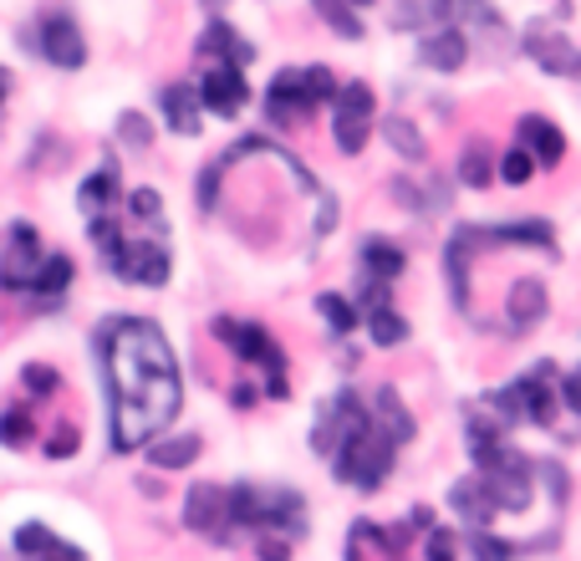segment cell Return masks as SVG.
Here are the masks:
<instances>
[{
  "label": "cell",
  "instance_id": "obj_1",
  "mask_svg": "<svg viewBox=\"0 0 581 561\" xmlns=\"http://www.w3.org/2000/svg\"><path fill=\"white\" fill-rule=\"evenodd\" d=\"M102 373L113 394V449L134 454L174 424L184 403L179 363L168 352V337L143 316H117L98 337Z\"/></svg>",
  "mask_w": 581,
  "mask_h": 561
},
{
  "label": "cell",
  "instance_id": "obj_2",
  "mask_svg": "<svg viewBox=\"0 0 581 561\" xmlns=\"http://www.w3.org/2000/svg\"><path fill=\"white\" fill-rule=\"evenodd\" d=\"M393 460H399V445H393L378 424H363V429L348 434V439L332 449V475L342 479V485H352V490L372 496V490H382V479L393 475Z\"/></svg>",
  "mask_w": 581,
  "mask_h": 561
},
{
  "label": "cell",
  "instance_id": "obj_3",
  "mask_svg": "<svg viewBox=\"0 0 581 561\" xmlns=\"http://www.w3.org/2000/svg\"><path fill=\"white\" fill-rule=\"evenodd\" d=\"M475 475L484 479V490L495 500V511H510V515H526L531 511V460L520 454L515 445H490L475 454Z\"/></svg>",
  "mask_w": 581,
  "mask_h": 561
},
{
  "label": "cell",
  "instance_id": "obj_4",
  "mask_svg": "<svg viewBox=\"0 0 581 561\" xmlns=\"http://www.w3.org/2000/svg\"><path fill=\"white\" fill-rule=\"evenodd\" d=\"M332 138H337V149L348 153H363L367 149V138H372V113H378V98H372V87L367 83H348V87H337V98H332Z\"/></svg>",
  "mask_w": 581,
  "mask_h": 561
},
{
  "label": "cell",
  "instance_id": "obj_5",
  "mask_svg": "<svg viewBox=\"0 0 581 561\" xmlns=\"http://www.w3.org/2000/svg\"><path fill=\"white\" fill-rule=\"evenodd\" d=\"M556 383V363H535L531 373H520L515 383H505L520 424H535V429H551L556 424V409H561V394L551 388Z\"/></svg>",
  "mask_w": 581,
  "mask_h": 561
},
{
  "label": "cell",
  "instance_id": "obj_6",
  "mask_svg": "<svg viewBox=\"0 0 581 561\" xmlns=\"http://www.w3.org/2000/svg\"><path fill=\"white\" fill-rule=\"evenodd\" d=\"M102 261L113 276L134 280V286H164L168 280V250L159 240H123L117 235L113 246L102 250Z\"/></svg>",
  "mask_w": 581,
  "mask_h": 561
},
{
  "label": "cell",
  "instance_id": "obj_7",
  "mask_svg": "<svg viewBox=\"0 0 581 561\" xmlns=\"http://www.w3.org/2000/svg\"><path fill=\"white\" fill-rule=\"evenodd\" d=\"M215 337L230 347L235 358H245V363H261L266 373H286V352L276 347L266 327H255V322H235V316H215Z\"/></svg>",
  "mask_w": 581,
  "mask_h": 561
},
{
  "label": "cell",
  "instance_id": "obj_8",
  "mask_svg": "<svg viewBox=\"0 0 581 561\" xmlns=\"http://www.w3.org/2000/svg\"><path fill=\"white\" fill-rule=\"evenodd\" d=\"M36 265H41V235L21 220V225H11V246L0 255V286L5 291H31Z\"/></svg>",
  "mask_w": 581,
  "mask_h": 561
},
{
  "label": "cell",
  "instance_id": "obj_9",
  "mask_svg": "<svg viewBox=\"0 0 581 561\" xmlns=\"http://www.w3.org/2000/svg\"><path fill=\"white\" fill-rule=\"evenodd\" d=\"M225 521H230V511H225V490L210 485V479H200V485L189 490V500H184V526L210 536V541H235V526H225Z\"/></svg>",
  "mask_w": 581,
  "mask_h": 561
},
{
  "label": "cell",
  "instance_id": "obj_10",
  "mask_svg": "<svg viewBox=\"0 0 581 561\" xmlns=\"http://www.w3.org/2000/svg\"><path fill=\"white\" fill-rule=\"evenodd\" d=\"M245 98H250V87H245V72H240V62H215L210 72H204V83H200L204 113L235 117L240 108H245Z\"/></svg>",
  "mask_w": 581,
  "mask_h": 561
},
{
  "label": "cell",
  "instance_id": "obj_11",
  "mask_svg": "<svg viewBox=\"0 0 581 561\" xmlns=\"http://www.w3.org/2000/svg\"><path fill=\"white\" fill-rule=\"evenodd\" d=\"M312 92H306V66H286L266 87V117L270 123H306L312 117Z\"/></svg>",
  "mask_w": 581,
  "mask_h": 561
},
{
  "label": "cell",
  "instance_id": "obj_12",
  "mask_svg": "<svg viewBox=\"0 0 581 561\" xmlns=\"http://www.w3.org/2000/svg\"><path fill=\"white\" fill-rule=\"evenodd\" d=\"M526 57H531L535 66H546L551 77H581V51L571 47L556 26H541V21H535L531 32H526Z\"/></svg>",
  "mask_w": 581,
  "mask_h": 561
},
{
  "label": "cell",
  "instance_id": "obj_13",
  "mask_svg": "<svg viewBox=\"0 0 581 561\" xmlns=\"http://www.w3.org/2000/svg\"><path fill=\"white\" fill-rule=\"evenodd\" d=\"M31 47L47 57V62H56V66H67V72H77V66L87 62V41H83V32L72 26L67 16H51L41 32L31 36Z\"/></svg>",
  "mask_w": 581,
  "mask_h": 561
},
{
  "label": "cell",
  "instance_id": "obj_14",
  "mask_svg": "<svg viewBox=\"0 0 581 561\" xmlns=\"http://www.w3.org/2000/svg\"><path fill=\"white\" fill-rule=\"evenodd\" d=\"M418 57H424V66H433V72H459L469 57L465 26H439V32H429L418 41Z\"/></svg>",
  "mask_w": 581,
  "mask_h": 561
},
{
  "label": "cell",
  "instance_id": "obj_15",
  "mask_svg": "<svg viewBox=\"0 0 581 561\" xmlns=\"http://www.w3.org/2000/svg\"><path fill=\"white\" fill-rule=\"evenodd\" d=\"M484 230V246H531V250H546L556 255V235H551L546 220H510V225H480Z\"/></svg>",
  "mask_w": 581,
  "mask_h": 561
},
{
  "label": "cell",
  "instance_id": "obj_16",
  "mask_svg": "<svg viewBox=\"0 0 581 561\" xmlns=\"http://www.w3.org/2000/svg\"><path fill=\"white\" fill-rule=\"evenodd\" d=\"M449 511L459 515V521H469V526H490L495 521V500H490L480 475H469L449 485Z\"/></svg>",
  "mask_w": 581,
  "mask_h": 561
},
{
  "label": "cell",
  "instance_id": "obj_17",
  "mask_svg": "<svg viewBox=\"0 0 581 561\" xmlns=\"http://www.w3.org/2000/svg\"><path fill=\"white\" fill-rule=\"evenodd\" d=\"M164 123L174 133H179V138H194V133H200V87H189V83H168L164 87Z\"/></svg>",
  "mask_w": 581,
  "mask_h": 561
},
{
  "label": "cell",
  "instance_id": "obj_18",
  "mask_svg": "<svg viewBox=\"0 0 581 561\" xmlns=\"http://www.w3.org/2000/svg\"><path fill=\"white\" fill-rule=\"evenodd\" d=\"M372 424H378L393 445H414V434H418V424H414V413L403 409V398H399V388H378L372 394Z\"/></svg>",
  "mask_w": 581,
  "mask_h": 561
},
{
  "label": "cell",
  "instance_id": "obj_19",
  "mask_svg": "<svg viewBox=\"0 0 581 561\" xmlns=\"http://www.w3.org/2000/svg\"><path fill=\"white\" fill-rule=\"evenodd\" d=\"M520 144L531 149V159L535 164H546V169H556L566 159V133L556 128V123H546V117H520Z\"/></svg>",
  "mask_w": 581,
  "mask_h": 561
},
{
  "label": "cell",
  "instance_id": "obj_20",
  "mask_svg": "<svg viewBox=\"0 0 581 561\" xmlns=\"http://www.w3.org/2000/svg\"><path fill=\"white\" fill-rule=\"evenodd\" d=\"M510 316H515V332H526V327H535L541 316L551 312V297H546V280L541 276H520L510 286Z\"/></svg>",
  "mask_w": 581,
  "mask_h": 561
},
{
  "label": "cell",
  "instance_id": "obj_21",
  "mask_svg": "<svg viewBox=\"0 0 581 561\" xmlns=\"http://www.w3.org/2000/svg\"><path fill=\"white\" fill-rule=\"evenodd\" d=\"M200 57H204V62H215V57H219V62H240V66H245L250 57H255V47L235 36L230 21H210V26H204V36H200Z\"/></svg>",
  "mask_w": 581,
  "mask_h": 561
},
{
  "label": "cell",
  "instance_id": "obj_22",
  "mask_svg": "<svg viewBox=\"0 0 581 561\" xmlns=\"http://www.w3.org/2000/svg\"><path fill=\"white\" fill-rule=\"evenodd\" d=\"M266 531L306 536V500L296 490H266Z\"/></svg>",
  "mask_w": 581,
  "mask_h": 561
},
{
  "label": "cell",
  "instance_id": "obj_23",
  "mask_svg": "<svg viewBox=\"0 0 581 561\" xmlns=\"http://www.w3.org/2000/svg\"><path fill=\"white\" fill-rule=\"evenodd\" d=\"M225 511H230V526L266 531V490H255V485H235V490H225Z\"/></svg>",
  "mask_w": 581,
  "mask_h": 561
},
{
  "label": "cell",
  "instance_id": "obj_24",
  "mask_svg": "<svg viewBox=\"0 0 581 561\" xmlns=\"http://www.w3.org/2000/svg\"><path fill=\"white\" fill-rule=\"evenodd\" d=\"M378 128H382V144L399 153V159H408V164H424V159H429V144H424V133H418L414 123H408V117L388 113V117L378 123Z\"/></svg>",
  "mask_w": 581,
  "mask_h": 561
},
{
  "label": "cell",
  "instance_id": "obj_25",
  "mask_svg": "<svg viewBox=\"0 0 581 561\" xmlns=\"http://www.w3.org/2000/svg\"><path fill=\"white\" fill-rule=\"evenodd\" d=\"M117 199V164H102L98 174H87L83 189H77V204H83V215H108Z\"/></svg>",
  "mask_w": 581,
  "mask_h": 561
},
{
  "label": "cell",
  "instance_id": "obj_26",
  "mask_svg": "<svg viewBox=\"0 0 581 561\" xmlns=\"http://www.w3.org/2000/svg\"><path fill=\"white\" fill-rule=\"evenodd\" d=\"M149 449V464L153 470H184V464L200 460V434H174V439H159V445H143Z\"/></svg>",
  "mask_w": 581,
  "mask_h": 561
},
{
  "label": "cell",
  "instance_id": "obj_27",
  "mask_svg": "<svg viewBox=\"0 0 581 561\" xmlns=\"http://www.w3.org/2000/svg\"><path fill=\"white\" fill-rule=\"evenodd\" d=\"M367 337H372L378 347L408 342V322L393 312V301H382V307H367Z\"/></svg>",
  "mask_w": 581,
  "mask_h": 561
},
{
  "label": "cell",
  "instance_id": "obj_28",
  "mask_svg": "<svg viewBox=\"0 0 581 561\" xmlns=\"http://www.w3.org/2000/svg\"><path fill=\"white\" fill-rule=\"evenodd\" d=\"M367 546H372V551H393V557H399L403 546H408V536H403V531H382V526H372V521H357V526H352L348 551H352V557H363Z\"/></svg>",
  "mask_w": 581,
  "mask_h": 561
},
{
  "label": "cell",
  "instance_id": "obj_29",
  "mask_svg": "<svg viewBox=\"0 0 581 561\" xmlns=\"http://www.w3.org/2000/svg\"><path fill=\"white\" fill-rule=\"evenodd\" d=\"M316 5V16L327 21V26H332L337 36H348V41H363V16H357V5H352V0H312Z\"/></svg>",
  "mask_w": 581,
  "mask_h": 561
},
{
  "label": "cell",
  "instance_id": "obj_30",
  "mask_svg": "<svg viewBox=\"0 0 581 561\" xmlns=\"http://www.w3.org/2000/svg\"><path fill=\"white\" fill-rule=\"evenodd\" d=\"M403 250L399 246H388V240H367L363 246V271L367 276H382V280H393V276H403Z\"/></svg>",
  "mask_w": 581,
  "mask_h": 561
},
{
  "label": "cell",
  "instance_id": "obj_31",
  "mask_svg": "<svg viewBox=\"0 0 581 561\" xmlns=\"http://www.w3.org/2000/svg\"><path fill=\"white\" fill-rule=\"evenodd\" d=\"M16 551H21V557H36V551H56V557H83L77 546L56 541L47 526H21V531H16Z\"/></svg>",
  "mask_w": 581,
  "mask_h": 561
},
{
  "label": "cell",
  "instance_id": "obj_32",
  "mask_svg": "<svg viewBox=\"0 0 581 561\" xmlns=\"http://www.w3.org/2000/svg\"><path fill=\"white\" fill-rule=\"evenodd\" d=\"M316 312L327 316V327L332 332H352L363 316H357V301H348V297H337V291H321L316 297Z\"/></svg>",
  "mask_w": 581,
  "mask_h": 561
},
{
  "label": "cell",
  "instance_id": "obj_33",
  "mask_svg": "<svg viewBox=\"0 0 581 561\" xmlns=\"http://www.w3.org/2000/svg\"><path fill=\"white\" fill-rule=\"evenodd\" d=\"M67 286H72V261L67 255H47V261L36 265L31 291H51V297H56V291H67Z\"/></svg>",
  "mask_w": 581,
  "mask_h": 561
},
{
  "label": "cell",
  "instance_id": "obj_34",
  "mask_svg": "<svg viewBox=\"0 0 581 561\" xmlns=\"http://www.w3.org/2000/svg\"><path fill=\"white\" fill-rule=\"evenodd\" d=\"M459 179L469 184V189H484V184L495 179V164H490V149L484 144H469L465 159H459Z\"/></svg>",
  "mask_w": 581,
  "mask_h": 561
},
{
  "label": "cell",
  "instance_id": "obj_35",
  "mask_svg": "<svg viewBox=\"0 0 581 561\" xmlns=\"http://www.w3.org/2000/svg\"><path fill=\"white\" fill-rule=\"evenodd\" d=\"M495 174L505 184H526L535 174V159H531V149L526 144H515V149H505L500 153V164H495Z\"/></svg>",
  "mask_w": 581,
  "mask_h": 561
},
{
  "label": "cell",
  "instance_id": "obj_36",
  "mask_svg": "<svg viewBox=\"0 0 581 561\" xmlns=\"http://www.w3.org/2000/svg\"><path fill=\"white\" fill-rule=\"evenodd\" d=\"M117 138H123L128 149H149V144H153L149 117H143V113H123V117H117Z\"/></svg>",
  "mask_w": 581,
  "mask_h": 561
},
{
  "label": "cell",
  "instance_id": "obj_37",
  "mask_svg": "<svg viewBox=\"0 0 581 561\" xmlns=\"http://www.w3.org/2000/svg\"><path fill=\"white\" fill-rule=\"evenodd\" d=\"M469 551L475 557H490V561H505V557H515V541H500V536H484V526H475L469 531Z\"/></svg>",
  "mask_w": 581,
  "mask_h": 561
},
{
  "label": "cell",
  "instance_id": "obj_38",
  "mask_svg": "<svg viewBox=\"0 0 581 561\" xmlns=\"http://www.w3.org/2000/svg\"><path fill=\"white\" fill-rule=\"evenodd\" d=\"M306 92H312L316 108H321V102H332V98H337V77H332V66H306Z\"/></svg>",
  "mask_w": 581,
  "mask_h": 561
},
{
  "label": "cell",
  "instance_id": "obj_39",
  "mask_svg": "<svg viewBox=\"0 0 581 561\" xmlns=\"http://www.w3.org/2000/svg\"><path fill=\"white\" fill-rule=\"evenodd\" d=\"M531 470L551 485V496H556V506H566V496H571V485H566V470H561V464H556V460H541V464H531Z\"/></svg>",
  "mask_w": 581,
  "mask_h": 561
},
{
  "label": "cell",
  "instance_id": "obj_40",
  "mask_svg": "<svg viewBox=\"0 0 581 561\" xmlns=\"http://www.w3.org/2000/svg\"><path fill=\"white\" fill-rule=\"evenodd\" d=\"M0 439H5V445H26V439H31V419L21 409H11L0 419Z\"/></svg>",
  "mask_w": 581,
  "mask_h": 561
},
{
  "label": "cell",
  "instance_id": "obj_41",
  "mask_svg": "<svg viewBox=\"0 0 581 561\" xmlns=\"http://www.w3.org/2000/svg\"><path fill=\"white\" fill-rule=\"evenodd\" d=\"M128 210H134L138 220H159L164 215V199H159V189H134V195H128Z\"/></svg>",
  "mask_w": 581,
  "mask_h": 561
},
{
  "label": "cell",
  "instance_id": "obj_42",
  "mask_svg": "<svg viewBox=\"0 0 581 561\" xmlns=\"http://www.w3.org/2000/svg\"><path fill=\"white\" fill-rule=\"evenodd\" d=\"M225 159H215V164L200 174V210H215V195H219V174H225Z\"/></svg>",
  "mask_w": 581,
  "mask_h": 561
},
{
  "label": "cell",
  "instance_id": "obj_43",
  "mask_svg": "<svg viewBox=\"0 0 581 561\" xmlns=\"http://www.w3.org/2000/svg\"><path fill=\"white\" fill-rule=\"evenodd\" d=\"M556 394H561V403H566L571 413H581V367H577V373H566Z\"/></svg>",
  "mask_w": 581,
  "mask_h": 561
},
{
  "label": "cell",
  "instance_id": "obj_44",
  "mask_svg": "<svg viewBox=\"0 0 581 561\" xmlns=\"http://www.w3.org/2000/svg\"><path fill=\"white\" fill-rule=\"evenodd\" d=\"M21 378H26V388H36V394H56V373H51V367H26Z\"/></svg>",
  "mask_w": 581,
  "mask_h": 561
},
{
  "label": "cell",
  "instance_id": "obj_45",
  "mask_svg": "<svg viewBox=\"0 0 581 561\" xmlns=\"http://www.w3.org/2000/svg\"><path fill=\"white\" fill-rule=\"evenodd\" d=\"M454 551H459V541H454V536H449V531H433V536H429V557H433V561L454 557Z\"/></svg>",
  "mask_w": 581,
  "mask_h": 561
},
{
  "label": "cell",
  "instance_id": "obj_46",
  "mask_svg": "<svg viewBox=\"0 0 581 561\" xmlns=\"http://www.w3.org/2000/svg\"><path fill=\"white\" fill-rule=\"evenodd\" d=\"M72 449H77V434H72V429H56V439L47 445V454H51V460H67Z\"/></svg>",
  "mask_w": 581,
  "mask_h": 561
},
{
  "label": "cell",
  "instance_id": "obj_47",
  "mask_svg": "<svg viewBox=\"0 0 581 561\" xmlns=\"http://www.w3.org/2000/svg\"><path fill=\"white\" fill-rule=\"evenodd\" d=\"M255 398H261V394H255L250 383H240V388L230 394V403H235V409H255Z\"/></svg>",
  "mask_w": 581,
  "mask_h": 561
},
{
  "label": "cell",
  "instance_id": "obj_48",
  "mask_svg": "<svg viewBox=\"0 0 581 561\" xmlns=\"http://www.w3.org/2000/svg\"><path fill=\"white\" fill-rule=\"evenodd\" d=\"M408 521H414V531H433V511H429V506H414V511H408Z\"/></svg>",
  "mask_w": 581,
  "mask_h": 561
},
{
  "label": "cell",
  "instance_id": "obj_49",
  "mask_svg": "<svg viewBox=\"0 0 581 561\" xmlns=\"http://www.w3.org/2000/svg\"><path fill=\"white\" fill-rule=\"evenodd\" d=\"M261 551H266V557H286V551H291V541H276V536H261Z\"/></svg>",
  "mask_w": 581,
  "mask_h": 561
},
{
  "label": "cell",
  "instance_id": "obj_50",
  "mask_svg": "<svg viewBox=\"0 0 581 561\" xmlns=\"http://www.w3.org/2000/svg\"><path fill=\"white\" fill-rule=\"evenodd\" d=\"M204 5H210V11H219V5H230V0H204Z\"/></svg>",
  "mask_w": 581,
  "mask_h": 561
},
{
  "label": "cell",
  "instance_id": "obj_51",
  "mask_svg": "<svg viewBox=\"0 0 581 561\" xmlns=\"http://www.w3.org/2000/svg\"><path fill=\"white\" fill-rule=\"evenodd\" d=\"M5 87H11V83H5V72H0V102H5Z\"/></svg>",
  "mask_w": 581,
  "mask_h": 561
},
{
  "label": "cell",
  "instance_id": "obj_52",
  "mask_svg": "<svg viewBox=\"0 0 581 561\" xmlns=\"http://www.w3.org/2000/svg\"><path fill=\"white\" fill-rule=\"evenodd\" d=\"M352 5H357V11H363V5H378V0H352Z\"/></svg>",
  "mask_w": 581,
  "mask_h": 561
}]
</instances>
